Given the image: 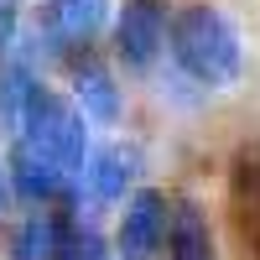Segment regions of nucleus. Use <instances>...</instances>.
Returning a JSON list of instances; mask_svg holds the SVG:
<instances>
[{"label": "nucleus", "instance_id": "39448f33", "mask_svg": "<svg viewBox=\"0 0 260 260\" xmlns=\"http://www.w3.org/2000/svg\"><path fill=\"white\" fill-rule=\"evenodd\" d=\"M161 245H167V260H219V255H213V229H208L203 208L192 198L167 203V234H161Z\"/></svg>", "mask_w": 260, "mask_h": 260}, {"label": "nucleus", "instance_id": "1a4fd4ad", "mask_svg": "<svg viewBox=\"0 0 260 260\" xmlns=\"http://www.w3.org/2000/svg\"><path fill=\"white\" fill-rule=\"evenodd\" d=\"M37 89H42V83H37L26 68H6V73H0V120H6V130H11V136L21 130V120H26V110H31Z\"/></svg>", "mask_w": 260, "mask_h": 260}, {"label": "nucleus", "instance_id": "f03ea898", "mask_svg": "<svg viewBox=\"0 0 260 260\" xmlns=\"http://www.w3.org/2000/svg\"><path fill=\"white\" fill-rule=\"evenodd\" d=\"M11 141H31L37 151H47V156L62 167V177H73V172L83 167V156H89V120L78 115V104L37 89L26 120H21V130Z\"/></svg>", "mask_w": 260, "mask_h": 260}, {"label": "nucleus", "instance_id": "f257e3e1", "mask_svg": "<svg viewBox=\"0 0 260 260\" xmlns=\"http://www.w3.org/2000/svg\"><path fill=\"white\" fill-rule=\"evenodd\" d=\"M167 52L203 89H229L245 73V37L219 6H182L167 21Z\"/></svg>", "mask_w": 260, "mask_h": 260}, {"label": "nucleus", "instance_id": "9d476101", "mask_svg": "<svg viewBox=\"0 0 260 260\" xmlns=\"http://www.w3.org/2000/svg\"><path fill=\"white\" fill-rule=\"evenodd\" d=\"M52 21L68 42H89L104 21V0H57L52 6Z\"/></svg>", "mask_w": 260, "mask_h": 260}, {"label": "nucleus", "instance_id": "f8f14e48", "mask_svg": "<svg viewBox=\"0 0 260 260\" xmlns=\"http://www.w3.org/2000/svg\"><path fill=\"white\" fill-rule=\"evenodd\" d=\"M52 260H104V240L94 229H73V234H57V255Z\"/></svg>", "mask_w": 260, "mask_h": 260}, {"label": "nucleus", "instance_id": "423d86ee", "mask_svg": "<svg viewBox=\"0 0 260 260\" xmlns=\"http://www.w3.org/2000/svg\"><path fill=\"white\" fill-rule=\"evenodd\" d=\"M136 177V156H130L125 146H99L83 156V187H89V198L99 208L110 203H125V187Z\"/></svg>", "mask_w": 260, "mask_h": 260}, {"label": "nucleus", "instance_id": "20e7f679", "mask_svg": "<svg viewBox=\"0 0 260 260\" xmlns=\"http://www.w3.org/2000/svg\"><path fill=\"white\" fill-rule=\"evenodd\" d=\"M161 234H167V198L156 187L130 192V203L120 213V255L125 260H151L161 250Z\"/></svg>", "mask_w": 260, "mask_h": 260}, {"label": "nucleus", "instance_id": "9b49d317", "mask_svg": "<svg viewBox=\"0 0 260 260\" xmlns=\"http://www.w3.org/2000/svg\"><path fill=\"white\" fill-rule=\"evenodd\" d=\"M57 255V224L47 213H31L16 234V260H52Z\"/></svg>", "mask_w": 260, "mask_h": 260}, {"label": "nucleus", "instance_id": "7ed1b4c3", "mask_svg": "<svg viewBox=\"0 0 260 260\" xmlns=\"http://www.w3.org/2000/svg\"><path fill=\"white\" fill-rule=\"evenodd\" d=\"M115 42H120V57L125 68H151L167 47V11L161 0H125L120 21H115Z\"/></svg>", "mask_w": 260, "mask_h": 260}, {"label": "nucleus", "instance_id": "0eeeda50", "mask_svg": "<svg viewBox=\"0 0 260 260\" xmlns=\"http://www.w3.org/2000/svg\"><path fill=\"white\" fill-rule=\"evenodd\" d=\"M73 104L83 120H104L115 125L120 120V89H115V73L104 62H78L73 68Z\"/></svg>", "mask_w": 260, "mask_h": 260}, {"label": "nucleus", "instance_id": "6e6552de", "mask_svg": "<svg viewBox=\"0 0 260 260\" xmlns=\"http://www.w3.org/2000/svg\"><path fill=\"white\" fill-rule=\"evenodd\" d=\"M11 177H16V192H21V198H31V203L52 198V192L68 182V177H62V167L47 156V151H37L31 141H16V151H11Z\"/></svg>", "mask_w": 260, "mask_h": 260}, {"label": "nucleus", "instance_id": "ddd939ff", "mask_svg": "<svg viewBox=\"0 0 260 260\" xmlns=\"http://www.w3.org/2000/svg\"><path fill=\"white\" fill-rule=\"evenodd\" d=\"M0 213H6V172H0Z\"/></svg>", "mask_w": 260, "mask_h": 260}]
</instances>
